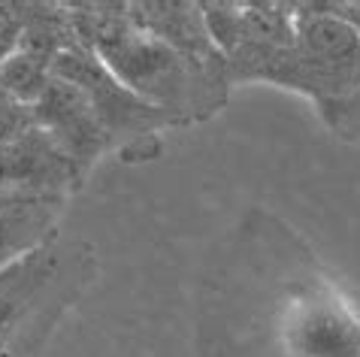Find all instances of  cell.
<instances>
[{
  "label": "cell",
  "instance_id": "cell-1",
  "mask_svg": "<svg viewBox=\"0 0 360 357\" xmlns=\"http://www.w3.org/2000/svg\"><path fill=\"white\" fill-rule=\"evenodd\" d=\"M76 37L124 88L182 124L206 122L227 103V67L197 64L127 18V4H67Z\"/></svg>",
  "mask_w": 360,
  "mask_h": 357
},
{
  "label": "cell",
  "instance_id": "cell-2",
  "mask_svg": "<svg viewBox=\"0 0 360 357\" xmlns=\"http://www.w3.org/2000/svg\"><path fill=\"white\" fill-rule=\"evenodd\" d=\"M52 76L76 85L88 97V103L97 112L109 143H112V152H122V157H136V155L146 157L148 155L146 143L158 145V134L161 131L182 127L176 115L146 103L131 88H124L100 64V58L91 48H85L82 43L55 58Z\"/></svg>",
  "mask_w": 360,
  "mask_h": 357
},
{
  "label": "cell",
  "instance_id": "cell-3",
  "mask_svg": "<svg viewBox=\"0 0 360 357\" xmlns=\"http://www.w3.org/2000/svg\"><path fill=\"white\" fill-rule=\"evenodd\" d=\"M82 182V170L37 124L0 145V194L67 200Z\"/></svg>",
  "mask_w": 360,
  "mask_h": 357
},
{
  "label": "cell",
  "instance_id": "cell-4",
  "mask_svg": "<svg viewBox=\"0 0 360 357\" xmlns=\"http://www.w3.org/2000/svg\"><path fill=\"white\" fill-rule=\"evenodd\" d=\"M31 112H34V124L52 136L58 148L82 170V176H88V170L106 152H112V143H109L88 97L76 85L64 82V79L52 76L43 97L31 106Z\"/></svg>",
  "mask_w": 360,
  "mask_h": 357
},
{
  "label": "cell",
  "instance_id": "cell-5",
  "mask_svg": "<svg viewBox=\"0 0 360 357\" xmlns=\"http://www.w3.org/2000/svg\"><path fill=\"white\" fill-rule=\"evenodd\" d=\"M127 18L139 27V31L152 34L179 55L191 58L197 64L209 67H227L224 55L218 52L212 37L206 31L203 9L200 4H188V0H173V4H161V0H146V4H127Z\"/></svg>",
  "mask_w": 360,
  "mask_h": 357
},
{
  "label": "cell",
  "instance_id": "cell-6",
  "mask_svg": "<svg viewBox=\"0 0 360 357\" xmlns=\"http://www.w3.org/2000/svg\"><path fill=\"white\" fill-rule=\"evenodd\" d=\"M61 209L58 197L0 194V270L46 245Z\"/></svg>",
  "mask_w": 360,
  "mask_h": 357
},
{
  "label": "cell",
  "instance_id": "cell-7",
  "mask_svg": "<svg viewBox=\"0 0 360 357\" xmlns=\"http://www.w3.org/2000/svg\"><path fill=\"white\" fill-rule=\"evenodd\" d=\"M18 6H22V22H25L18 52H27L37 61L52 67V61L61 52L82 43L76 37L67 4H18Z\"/></svg>",
  "mask_w": 360,
  "mask_h": 357
},
{
  "label": "cell",
  "instance_id": "cell-8",
  "mask_svg": "<svg viewBox=\"0 0 360 357\" xmlns=\"http://www.w3.org/2000/svg\"><path fill=\"white\" fill-rule=\"evenodd\" d=\"M49 82H52V67L37 61L27 52H15L0 64V91L22 106H34L43 97Z\"/></svg>",
  "mask_w": 360,
  "mask_h": 357
},
{
  "label": "cell",
  "instance_id": "cell-9",
  "mask_svg": "<svg viewBox=\"0 0 360 357\" xmlns=\"http://www.w3.org/2000/svg\"><path fill=\"white\" fill-rule=\"evenodd\" d=\"M318 112H321L324 124L336 136H342V140H348V143H360V79L342 100L318 109Z\"/></svg>",
  "mask_w": 360,
  "mask_h": 357
},
{
  "label": "cell",
  "instance_id": "cell-10",
  "mask_svg": "<svg viewBox=\"0 0 360 357\" xmlns=\"http://www.w3.org/2000/svg\"><path fill=\"white\" fill-rule=\"evenodd\" d=\"M27 127H34V112L31 106L15 103L9 94L0 91V145L15 140L18 134H25Z\"/></svg>",
  "mask_w": 360,
  "mask_h": 357
},
{
  "label": "cell",
  "instance_id": "cell-11",
  "mask_svg": "<svg viewBox=\"0 0 360 357\" xmlns=\"http://www.w3.org/2000/svg\"><path fill=\"white\" fill-rule=\"evenodd\" d=\"M22 31H25L22 6L18 4H0V64H4L9 55L18 52Z\"/></svg>",
  "mask_w": 360,
  "mask_h": 357
},
{
  "label": "cell",
  "instance_id": "cell-12",
  "mask_svg": "<svg viewBox=\"0 0 360 357\" xmlns=\"http://www.w3.org/2000/svg\"><path fill=\"white\" fill-rule=\"evenodd\" d=\"M324 13L342 18L348 27H354L357 37H360V0H339V4H318Z\"/></svg>",
  "mask_w": 360,
  "mask_h": 357
}]
</instances>
